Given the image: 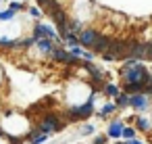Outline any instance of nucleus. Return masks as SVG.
<instances>
[{"label": "nucleus", "instance_id": "obj_1", "mask_svg": "<svg viewBox=\"0 0 152 144\" xmlns=\"http://www.w3.org/2000/svg\"><path fill=\"white\" fill-rule=\"evenodd\" d=\"M121 77H125L127 84H142L150 77V73L146 71V67L140 63V61H133V59H127L125 61V67L121 69Z\"/></svg>", "mask_w": 152, "mask_h": 144}, {"label": "nucleus", "instance_id": "obj_2", "mask_svg": "<svg viewBox=\"0 0 152 144\" xmlns=\"http://www.w3.org/2000/svg\"><path fill=\"white\" fill-rule=\"evenodd\" d=\"M123 50H125V42H123V40H110L108 48L102 52V59H104V61H117V59H123Z\"/></svg>", "mask_w": 152, "mask_h": 144}, {"label": "nucleus", "instance_id": "obj_3", "mask_svg": "<svg viewBox=\"0 0 152 144\" xmlns=\"http://www.w3.org/2000/svg\"><path fill=\"white\" fill-rule=\"evenodd\" d=\"M58 129H63V123H61V119L56 115H46L42 119V123H40V132H44V134L58 132Z\"/></svg>", "mask_w": 152, "mask_h": 144}, {"label": "nucleus", "instance_id": "obj_4", "mask_svg": "<svg viewBox=\"0 0 152 144\" xmlns=\"http://www.w3.org/2000/svg\"><path fill=\"white\" fill-rule=\"evenodd\" d=\"M50 54H52L54 61L65 63V65H77V63H79V57H75V54H71V52H67V50H63V48H52Z\"/></svg>", "mask_w": 152, "mask_h": 144}, {"label": "nucleus", "instance_id": "obj_5", "mask_svg": "<svg viewBox=\"0 0 152 144\" xmlns=\"http://www.w3.org/2000/svg\"><path fill=\"white\" fill-rule=\"evenodd\" d=\"M34 38H36V40H40V38H50L52 42H58V36H56V32H54L52 27L44 25V23H36V29H34Z\"/></svg>", "mask_w": 152, "mask_h": 144}, {"label": "nucleus", "instance_id": "obj_6", "mask_svg": "<svg viewBox=\"0 0 152 144\" xmlns=\"http://www.w3.org/2000/svg\"><path fill=\"white\" fill-rule=\"evenodd\" d=\"M92 111H94V107H92V98H90V100H88L86 104L69 109V117H71V119H83V117L92 115Z\"/></svg>", "mask_w": 152, "mask_h": 144}, {"label": "nucleus", "instance_id": "obj_7", "mask_svg": "<svg viewBox=\"0 0 152 144\" xmlns=\"http://www.w3.org/2000/svg\"><path fill=\"white\" fill-rule=\"evenodd\" d=\"M98 32L96 29H83V32H79V46H83V48H92L94 46V42L98 40Z\"/></svg>", "mask_w": 152, "mask_h": 144}, {"label": "nucleus", "instance_id": "obj_8", "mask_svg": "<svg viewBox=\"0 0 152 144\" xmlns=\"http://www.w3.org/2000/svg\"><path fill=\"white\" fill-rule=\"evenodd\" d=\"M129 104L133 107V109H146V104H148V98H146V94H131V98H129Z\"/></svg>", "mask_w": 152, "mask_h": 144}, {"label": "nucleus", "instance_id": "obj_9", "mask_svg": "<svg viewBox=\"0 0 152 144\" xmlns=\"http://www.w3.org/2000/svg\"><path fill=\"white\" fill-rule=\"evenodd\" d=\"M15 48H21V40L0 38V50H15Z\"/></svg>", "mask_w": 152, "mask_h": 144}, {"label": "nucleus", "instance_id": "obj_10", "mask_svg": "<svg viewBox=\"0 0 152 144\" xmlns=\"http://www.w3.org/2000/svg\"><path fill=\"white\" fill-rule=\"evenodd\" d=\"M108 44H110V40H108V38H104V36H98V40L94 42L92 50H94V52H100V54H102V52H104V50L108 48Z\"/></svg>", "mask_w": 152, "mask_h": 144}, {"label": "nucleus", "instance_id": "obj_11", "mask_svg": "<svg viewBox=\"0 0 152 144\" xmlns=\"http://www.w3.org/2000/svg\"><path fill=\"white\" fill-rule=\"evenodd\" d=\"M36 44H38V48L42 50V52H52V40L50 38H40V40H36Z\"/></svg>", "mask_w": 152, "mask_h": 144}, {"label": "nucleus", "instance_id": "obj_12", "mask_svg": "<svg viewBox=\"0 0 152 144\" xmlns=\"http://www.w3.org/2000/svg\"><path fill=\"white\" fill-rule=\"evenodd\" d=\"M63 40H65L69 46H79V36L73 34V32H67V34L63 36Z\"/></svg>", "mask_w": 152, "mask_h": 144}, {"label": "nucleus", "instance_id": "obj_13", "mask_svg": "<svg viewBox=\"0 0 152 144\" xmlns=\"http://www.w3.org/2000/svg\"><path fill=\"white\" fill-rule=\"evenodd\" d=\"M121 132H123V127H121V121H115V123L110 125V129H108V136L117 138V136H121Z\"/></svg>", "mask_w": 152, "mask_h": 144}, {"label": "nucleus", "instance_id": "obj_14", "mask_svg": "<svg viewBox=\"0 0 152 144\" xmlns=\"http://www.w3.org/2000/svg\"><path fill=\"white\" fill-rule=\"evenodd\" d=\"M125 92L127 94H140L142 92V84H125Z\"/></svg>", "mask_w": 152, "mask_h": 144}, {"label": "nucleus", "instance_id": "obj_15", "mask_svg": "<svg viewBox=\"0 0 152 144\" xmlns=\"http://www.w3.org/2000/svg\"><path fill=\"white\" fill-rule=\"evenodd\" d=\"M15 17V13L9 9V11H0V21H11Z\"/></svg>", "mask_w": 152, "mask_h": 144}, {"label": "nucleus", "instance_id": "obj_16", "mask_svg": "<svg viewBox=\"0 0 152 144\" xmlns=\"http://www.w3.org/2000/svg\"><path fill=\"white\" fill-rule=\"evenodd\" d=\"M106 94L108 96H119V88L115 84H106Z\"/></svg>", "mask_w": 152, "mask_h": 144}, {"label": "nucleus", "instance_id": "obj_17", "mask_svg": "<svg viewBox=\"0 0 152 144\" xmlns=\"http://www.w3.org/2000/svg\"><path fill=\"white\" fill-rule=\"evenodd\" d=\"M144 59H146V61H152V42H146V48H144Z\"/></svg>", "mask_w": 152, "mask_h": 144}, {"label": "nucleus", "instance_id": "obj_18", "mask_svg": "<svg viewBox=\"0 0 152 144\" xmlns=\"http://www.w3.org/2000/svg\"><path fill=\"white\" fill-rule=\"evenodd\" d=\"M36 2H38V4H40V7H42L44 11H48V9H50V7H52V4L56 2V0H36Z\"/></svg>", "mask_w": 152, "mask_h": 144}, {"label": "nucleus", "instance_id": "obj_19", "mask_svg": "<svg viewBox=\"0 0 152 144\" xmlns=\"http://www.w3.org/2000/svg\"><path fill=\"white\" fill-rule=\"evenodd\" d=\"M9 9H11L13 13H19V11H23V9H25V4H21V2H17V0H15V2H11V4H9Z\"/></svg>", "mask_w": 152, "mask_h": 144}, {"label": "nucleus", "instance_id": "obj_20", "mask_svg": "<svg viewBox=\"0 0 152 144\" xmlns=\"http://www.w3.org/2000/svg\"><path fill=\"white\" fill-rule=\"evenodd\" d=\"M113 111H115V104H113V102H106V104H104V109H102V113H100V115H102V117H106V115H110V113H113Z\"/></svg>", "mask_w": 152, "mask_h": 144}, {"label": "nucleus", "instance_id": "obj_21", "mask_svg": "<svg viewBox=\"0 0 152 144\" xmlns=\"http://www.w3.org/2000/svg\"><path fill=\"white\" fill-rule=\"evenodd\" d=\"M117 102H119L121 107H127V104H129V98H127L125 94H119V98H117Z\"/></svg>", "mask_w": 152, "mask_h": 144}, {"label": "nucleus", "instance_id": "obj_22", "mask_svg": "<svg viewBox=\"0 0 152 144\" xmlns=\"http://www.w3.org/2000/svg\"><path fill=\"white\" fill-rule=\"evenodd\" d=\"M29 15H31V17H40V15H42V11H40V9H36V7H31V9H29Z\"/></svg>", "mask_w": 152, "mask_h": 144}, {"label": "nucleus", "instance_id": "obj_23", "mask_svg": "<svg viewBox=\"0 0 152 144\" xmlns=\"http://www.w3.org/2000/svg\"><path fill=\"white\" fill-rule=\"evenodd\" d=\"M121 136H125V138H133V129H129V127H125V129L121 132Z\"/></svg>", "mask_w": 152, "mask_h": 144}, {"label": "nucleus", "instance_id": "obj_24", "mask_svg": "<svg viewBox=\"0 0 152 144\" xmlns=\"http://www.w3.org/2000/svg\"><path fill=\"white\" fill-rule=\"evenodd\" d=\"M137 127H140V129H148V121H146V119H140V121H137Z\"/></svg>", "mask_w": 152, "mask_h": 144}, {"label": "nucleus", "instance_id": "obj_25", "mask_svg": "<svg viewBox=\"0 0 152 144\" xmlns=\"http://www.w3.org/2000/svg\"><path fill=\"white\" fill-rule=\"evenodd\" d=\"M90 132H92V125H86V127L81 129V134H90Z\"/></svg>", "mask_w": 152, "mask_h": 144}, {"label": "nucleus", "instance_id": "obj_26", "mask_svg": "<svg viewBox=\"0 0 152 144\" xmlns=\"http://www.w3.org/2000/svg\"><path fill=\"white\" fill-rule=\"evenodd\" d=\"M94 144H104V138H102V136H98V138L94 140Z\"/></svg>", "mask_w": 152, "mask_h": 144}, {"label": "nucleus", "instance_id": "obj_27", "mask_svg": "<svg viewBox=\"0 0 152 144\" xmlns=\"http://www.w3.org/2000/svg\"><path fill=\"white\" fill-rule=\"evenodd\" d=\"M129 144H140V142H135V140H131V142H129Z\"/></svg>", "mask_w": 152, "mask_h": 144}]
</instances>
